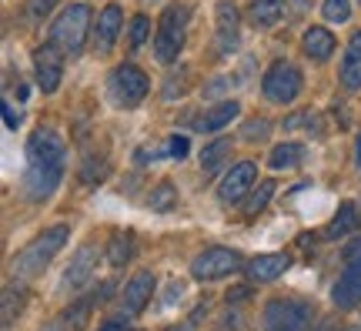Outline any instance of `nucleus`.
Instances as JSON below:
<instances>
[{
	"label": "nucleus",
	"instance_id": "f257e3e1",
	"mask_svg": "<svg viewBox=\"0 0 361 331\" xmlns=\"http://www.w3.org/2000/svg\"><path fill=\"white\" fill-rule=\"evenodd\" d=\"M67 171V148L64 138L51 128H37L27 138V174H24V194L27 201H47Z\"/></svg>",
	"mask_w": 361,
	"mask_h": 331
},
{
	"label": "nucleus",
	"instance_id": "f03ea898",
	"mask_svg": "<svg viewBox=\"0 0 361 331\" xmlns=\"http://www.w3.org/2000/svg\"><path fill=\"white\" fill-rule=\"evenodd\" d=\"M64 244H67V224L44 228L34 241H27L24 248L17 251V258H13V275H17V278H37Z\"/></svg>",
	"mask_w": 361,
	"mask_h": 331
},
{
	"label": "nucleus",
	"instance_id": "7ed1b4c3",
	"mask_svg": "<svg viewBox=\"0 0 361 331\" xmlns=\"http://www.w3.org/2000/svg\"><path fill=\"white\" fill-rule=\"evenodd\" d=\"M188 20H191V13L184 4H171L168 11L161 13V20H157V34H154V54L157 61H178L180 47H184V40H188Z\"/></svg>",
	"mask_w": 361,
	"mask_h": 331
},
{
	"label": "nucleus",
	"instance_id": "20e7f679",
	"mask_svg": "<svg viewBox=\"0 0 361 331\" xmlns=\"http://www.w3.org/2000/svg\"><path fill=\"white\" fill-rule=\"evenodd\" d=\"M90 30V7L87 4H71L51 27V44L61 54H78L87 40Z\"/></svg>",
	"mask_w": 361,
	"mask_h": 331
},
{
	"label": "nucleus",
	"instance_id": "39448f33",
	"mask_svg": "<svg viewBox=\"0 0 361 331\" xmlns=\"http://www.w3.org/2000/svg\"><path fill=\"white\" fill-rule=\"evenodd\" d=\"M341 258H345V271H341V278L335 281L331 298H335V308L351 311V308L361 305V238L348 241V248L341 251Z\"/></svg>",
	"mask_w": 361,
	"mask_h": 331
},
{
	"label": "nucleus",
	"instance_id": "423d86ee",
	"mask_svg": "<svg viewBox=\"0 0 361 331\" xmlns=\"http://www.w3.org/2000/svg\"><path fill=\"white\" fill-rule=\"evenodd\" d=\"M314 318V308L298 298H274L264 308V331H305Z\"/></svg>",
	"mask_w": 361,
	"mask_h": 331
},
{
	"label": "nucleus",
	"instance_id": "0eeeda50",
	"mask_svg": "<svg viewBox=\"0 0 361 331\" xmlns=\"http://www.w3.org/2000/svg\"><path fill=\"white\" fill-rule=\"evenodd\" d=\"M107 90H111V97H114L117 107H137V104L147 97L151 80H147V74H144L141 67L121 64L107 77Z\"/></svg>",
	"mask_w": 361,
	"mask_h": 331
},
{
	"label": "nucleus",
	"instance_id": "6e6552de",
	"mask_svg": "<svg viewBox=\"0 0 361 331\" xmlns=\"http://www.w3.org/2000/svg\"><path fill=\"white\" fill-rule=\"evenodd\" d=\"M241 267H245V261H241L238 251H231V248H207L191 261V275L197 281H214L224 278V275H234Z\"/></svg>",
	"mask_w": 361,
	"mask_h": 331
},
{
	"label": "nucleus",
	"instance_id": "1a4fd4ad",
	"mask_svg": "<svg viewBox=\"0 0 361 331\" xmlns=\"http://www.w3.org/2000/svg\"><path fill=\"white\" fill-rule=\"evenodd\" d=\"M261 90H264V97L274 104H291L298 94H301V71L291 64H284V61H278V64L268 67V74L261 80Z\"/></svg>",
	"mask_w": 361,
	"mask_h": 331
},
{
	"label": "nucleus",
	"instance_id": "9d476101",
	"mask_svg": "<svg viewBox=\"0 0 361 331\" xmlns=\"http://www.w3.org/2000/svg\"><path fill=\"white\" fill-rule=\"evenodd\" d=\"M255 178H258V164H255V161H238V164H234L231 171L221 178V184H218V201L221 204H238L247 191H251Z\"/></svg>",
	"mask_w": 361,
	"mask_h": 331
},
{
	"label": "nucleus",
	"instance_id": "9b49d317",
	"mask_svg": "<svg viewBox=\"0 0 361 331\" xmlns=\"http://www.w3.org/2000/svg\"><path fill=\"white\" fill-rule=\"evenodd\" d=\"M61 51L54 47V44H44L34 51V77H37V88L44 94H54V90L61 88Z\"/></svg>",
	"mask_w": 361,
	"mask_h": 331
},
{
	"label": "nucleus",
	"instance_id": "f8f14e48",
	"mask_svg": "<svg viewBox=\"0 0 361 331\" xmlns=\"http://www.w3.org/2000/svg\"><path fill=\"white\" fill-rule=\"evenodd\" d=\"M121 24H124V13H121L117 4L104 7L97 13V27H94V47H97V54H111V47L117 44V34H121Z\"/></svg>",
	"mask_w": 361,
	"mask_h": 331
},
{
	"label": "nucleus",
	"instance_id": "ddd939ff",
	"mask_svg": "<svg viewBox=\"0 0 361 331\" xmlns=\"http://www.w3.org/2000/svg\"><path fill=\"white\" fill-rule=\"evenodd\" d=\"M288 267H291V258L288 255H258L255 261H247L245 265V275H247V281L264 284V281L281 278Z\"/></svg>",
	"mask_w": 361,
	"mask_h": 331
},
{
	"label": "nucleus",
	"instance_id": "4468645a",
	"mask_svg": "<svg viewBox=\"0 0 361 331\" xmlns=\"http://www.w3.org/2000/svg\"><path fill=\"white\" fill-rule=\"evenodd\" d=\"M218 40L221 51H234L241 40V17H238L234 0H218Z\"/></svg>",
	"mask_w": 361,
	"mask_h": 331
},
{
	"label": "nucleus",
	"instance_id": "2eb2a0df",
	"mask_svg": "<svg viewBox=\"0 0 361 331\" xmlns=\"http://www.w3.org/2000/svg\"><path fill=\"white\" fill-rule=\"evenodd\" d=\"M151 294H154V275L151 271H137L128 281V288H124V311L128 315H141L144 305L151 301Z\"/></svg>",
	"mask_w": 361,
	"mask_h": 331
},
{
	"label": "nucleus",
	"instance_id": "dca6fc26",
	"mask_svg": "<svg viewBox=\"0 0 361 331\" xmlns=\"http://www.w3.org/2000/svg\"><path fill=\"white\" fill-rule=\"evenodd\" d=\"M94 267H97V248H94V244H84L78 255H74V261L67 265L64 284L67 288H80V284H87L90 275H94Z\"/></svg>",
	"mask_w": 361,
	"mask_h": 331
},
{
	"label": "nucleus",
	"instance_id": "f3484780",
	"mask_svg": "<svg viewBox=\"0 0 361 331\" xmlns=\"http://www.w3.org/2000/svg\"><path fill=\"white\" fill-rule=\"evenodd\" d=\"M238 114H241V104L238 101H221V104H214L211 111H204V114L197 117V121H194V128L201 131V134H214V131L228 128Z\"/></svg>",
	"mask_w": 361,
	"mask_h": 331
},
{
	"label": "nucleus",
	"instance_id": "a211bd4d",
	"mask_svg": "<svg viewBox=\"0 0 361 331\" xmlns=\"http://www.w3.org/2000/svg\"><path fill=\"white\" fill-rule=\"evenodd\" d=\"M338 74H341V84H345L348 90H358L361 88V30L348 40Z\"/></svg>",
	"mask_w": 361,
	"mask_h": 331
},
{
	"label": "nucleus",
	"instance_id": "6ab92c4d",
	"mask_svg": "<svg viewBox=\"0 0 361 331\" xmlns=\"http://www.w3.org/2000/svg\"><path fill=\"white\" fill-rule=\"evenodd\" d=\"M301 44H305V54H308L311 61H328L331 51H335V37H331V30H324V27H308Z\"/></svg>",
	"mask_w": 361,
	"mask_h": 331
},
{
	"label": "nucleus",
	"instance_id": "aec40b11",
	"mask_svg": "<svg viewBox=\"0 0 361 331\" xmlns=\"http://www.w3.org/2000/svg\"><path fill=\"white\" fill-rule=\"evenodd\" d=\"M358 207L351 201H345L341 207H338V215L331 217V224H328V231H324V238H348V234H355V228H358Z\"/></svg>",
	"mask_w": 361,
	"mask_h": 331
},
{
	"label": "nucleus",
	"instance_id": "412c9836",
	"mask_svg": "<svg viewBox=\"0 0 361 331\" xmlns=\"http://www.w3.org/2000/svg\"><path fill=\"white\" fill-rule=\"evenodd\" d=\"M134 258V234L130 231H114L107 241V261L114 267H124Z\"/></svg>",
	"mask_w": 361,
	"mask_h": 331
},
{
	"label": "nucleus",
	"instance_id": "4be33fe9",
	"mask_svg": "<svg viewBox=\"0 0 361 331\" xmlns=\"http://www.w3.org/2000/svg\"><path fill=\"white\" fill-rule=\"evenodd\" d=\"M281 13H284L281 0H251L247 17H251V24L255 27H274L278 20H281Z\"/></svg>",
	"mask_w": 361,
	"mask_h": 331
},
{
	"label": "nucleus",
	"instance_id": "5701e85b",
	"mask_svg": "<svg viewBox=\"0 0 361 331\" xmlns=\"http://www.w3.org/2000/svg\"><path fill=\"white\" fill-rule=\"evenodd\" d=\"M228 154H231V140L228 138L211 140L204 151H201V171H204V174H218L221 164L228 161Z\"/></svg>",
	"mask_w": 361,
	"mask_h": 331
},
{
	"label": "nucleus",
	"instance_id": "b1692460",
	"mask_svg": "<svg viewBox=\"0 0 361 331\" xmlns=\"http://www.w3.org/2000/svg\"><path fill=\"white\" fill-rule=\"evenodd\" d=\"M24 305H27V291L20 288V284H7L4 288V328H11L13 321L20 318V311H24Z\"/></svg>",
	"mask_w": 361,
	"mask_h": 331
},
{
	"label": "nucleus",
	"instance_id": "393cba45",
	"mask_svg": "<svg viewBox=\"0 0 361 331\" xmlns=\"http://www.w3.org/2000/svg\"><path fill=\"white\" fill-rule=\"evenodd\" d=\"M301 144H278V148H271L268 154V164L274 171H281V167H298L301 164Z\"/></svg>",
	"mask_w": 361,
	"mask_h": 331
},
{
	"label": "nucleus",
	"instance_id": "a878e982",
	"mask_svg": "<svg viewBox=\"0 0 361 331\" xmlns=\"http://www.w3.org/2000/svg\"><path fill=\"white\" fill-rule=\"evenodd\" d=\"M174 201H178V188H174L171 181H161L154 191L147 194V204H151L154 211H171V207H174Z\"/></svg>",
	"mask_w": 361,
	"mask_h": 331
},
{
	"label": "nucleus",
	"instance_id": "bb28decb",
	"mask_svg": "<svg viewBox=\"0 0 361 331\" xmlns=\"http://www.w3.org/2000/svg\"><path fill=\"white\" fill-rule=\"evenodd\" d=\"M274 191H278V188H274V181H261V184H258V191H255V194H251V198H247V204H245V215H247V217L261 215V211L268 207V201H271V198H274Z\"/></svg>",
	"mask_w": 361,
	"mask_h": 331
},
{
	"label": "nucleus",
	"instance_id": "cd10ccee",
	"mask_svg": "<svg viewBox=\"0 0 361 331\" xmlns=\"http://www.w3.org/2000/svg\"><path fill=\"white\" fill-rule=\"evenodd\" d=\"M107 178V161H97V154H87L84 157V164H80V181L84 184H101V181Z\"/></svg>",
	"mask_w": 361,
	"mask_h": 331
},
{
	"label": "nucleus",
	"instance_id": "c85d7f7f",
	"mask_svg": "<svg viewBox=\"0 0 361 331\" xmlns=\"http://www.w3.org/2000/svg\"><path fill=\"white\" fill-rule=\"evenodd\" d=\"M97 305V294H87V298H80L78 305L71 308V311H67L64 315V321H61V325H71V328H84V321L90 318V308Z\"/></svg>",
	"mask_w": 361,
	"mask_h": 331
},
{
	"label": "nucleus",
	"instance_id": "c756f323",
	"mask_svg": "<svg viewBox=\"0 0 361 331\" xmlns=\"http://www.w3.org/2000/svg\"><path fill=\"white\" fill-rule=\"evenodd\" d=\"M147 34H151V20L144 17V13H134V20H130V30H128V44L130 47H141L144 40H147Z\"/></svg>",
	"mask_w": 361,
	"mask_h": 331
},
{
	"label": "nucleus",
	"instance_id": "7c9ffc66",
	"mask_svg": "<svg viewBox=\"0 0 361 331\" xmlns=\"http://www.w3.org/2000/svg\"><path fill=\"white\" fill-rule=\"evenodd\" d=\"M348 17H351L348 0H324V20H331V24H345Z\"/></svg>",
	"mask_w": 361,
	"mask_h": 331
},
{
	"label": "nucleus",
	"instance_id": "2f4dec72",
	"mask_svg": "<svg viewBox=\"0 0 361 331\" xmlns=\"http://www.w3.org/2000/svg\"><path fill=\"white\" fill-rule=\"evenodd\" d=\"M57 4H61V0H27V17H30V20H40V17H47Z\"/></svg>",
	"mask_w": 361,
	"mask_h": 331
},
{
	"label": "nucleus",
	"instance_id": "473e14b6",
	"mask_svg": "<svg viewBox=\"0 0 361 331\" xmlns=\"http://www.w3.org/2000/svg\"><path fill=\"white\" fill-rule=\"evenodd\" d=\"M188 148H191V144H188V138H178V134H174V138L168 140V154L171 157H188Z\"/></svg>",
	"mask_w": 361,
	"mask_h": 331
},
{
	"label": "nucleus",
	"instance_id": "72a5a7b5",
	"mask_svg": "<svg viewBox=\"0 0 361 331\" xmlns=\"http://www.w3.org/2000/svg\"><path fill=\"white\" fill-rule=\"evenodd\" d=\"M268 131H271L268 121H258V124H247V128H245V138H251V140H255V138H268Z\"/></svg>",
	"mask_w": 361,
	"mask_h": 331
},
{
	"label": "nucleus",
	"instance_id": "f704fd0d",
	"mask_svg": "<svg viewBox=\"0 0 361 331\" xmlns=\"http://www.w3.org/2000/svg\"><path fill=\"white\" fill-rule=\"evenodd\" d=\"M4 117H7V128H17V124H20V117L11 111V104H4Z\"/></svg>",
	"mask_w": 361,
	"mask_h": 331
},
{
	"label": "nucleus",
	"instance_id": "c9c22d12",
	"mask_svg": "<svg viewBox=\"0 0 361 331\" xmlns=\"http://www.w3.org/2000/svg\"><path fill=\"white\" fill-rule=\"evenodd\" d=\"M101 331H130V328H128V321H117V318H114V321H107Z\"/></svg>",
	"mask_w": 361,
	"mask_h": 331
},
{
	"label": "nucleus",
	"instance_id": "e433bc0d",
	"mask_svg": "<svg viewBox=\"0 0 361 331\" xmlns=\"http://www.w3.org/2000/svg\"><path fill=\"white\" fill-rule=\"evenodd\" d=\"M355 144H358V151H355V164L361 167V134H358V140H355Z\"/></svg>",
	"mask_w": 361,
	"mask_h": 331
},
{
	"label": "nucleus",
	"instance_id": "4c0bfd02",
	"mask_svg": "<svg viewBox=\"0 0 361 331\" xmlns=\"http://www.w3.org/2000/svg\"><path fill=\"white\" fill-rule=\"evenodd\" d=\"M168 331H191L188 325H178V328H168Z\"/></svg>",
	"mask_w": 361,
	"mask_h": 331
},
{
	"label": "nucleus",
	"instance_id": "58836bf2",
	"mask_svg": "<svg viewBox=\"0 0 361 331\" xmlns=\"http://www.w3.org/2000/svg\"><path fill=\"white\" fill-rule=\"evenodd\" d=\"M345 331H361V325H348V328H345Z\"/></svg>",
	"mask_w": 361,
	"mask_h": 331
},
{
	"label": "nucleus",
	"instance_id": "ea45409f",
	"mask_svg": "<svg viewBox=\"0 0 361 331\" xmlns=\"http://www.w3.org/2000/svg\"><path fill=\"white\" fill-rule=\"evenodd\" d=\"M314 331H328V325H318V328H314Z\"/></svg>",
	"mask_w": 361,
	"mask_h": 331
}]
</instances>
